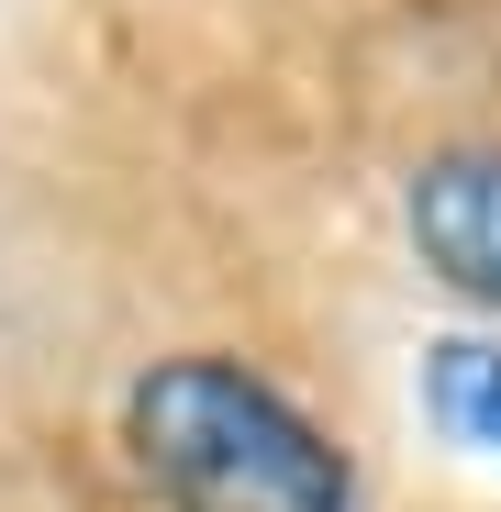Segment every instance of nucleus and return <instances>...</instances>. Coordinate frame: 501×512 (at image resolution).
Returning a JSON list of instances; mask_svg holds the SVG:
<instances>
[{"instance_id": "obj_1", "label": "nucleus", "mask_w": 501, "mask_h": 512, "mask_svg": "<svg viewBox=\"0 0 501 512\" xmlns=\"http://www.w3.org/2000/svg\"><path fill=\"white\" fill-rule=\"evenodd\" d=\"M123 457L156 512H357V468L245 357H156L123 390Z\"/></svg>"}, {"instance_id": "obj_2", "label": "nucleus", "mask_w": 501, "mask_h": 512, "mask_svg": "<svg viewBox=\"0 0 501 512\" xmlns=\"http://www.w3.org/2000/svg\"><path fill=\"white\" fill-rule=\"evenodd\" d=\"M401 234L412 256L501 323V145H446L401 179Z\"/></svg>"}, {"instance_id": "obj_3", "label": "nucleus", "mask_w": 501, "mask_h": 512, "mask_svg": "<svg viewBox=\"0 0 501 512\" xmlns=\"http://www.w3.org/2000/svg\"><path fill=\"white\" fill-rule=\"evenodd\" d=\"M412 401L446 446L501 468V334H435L424 368H412Z\"/></svg>"}]
</instances>
